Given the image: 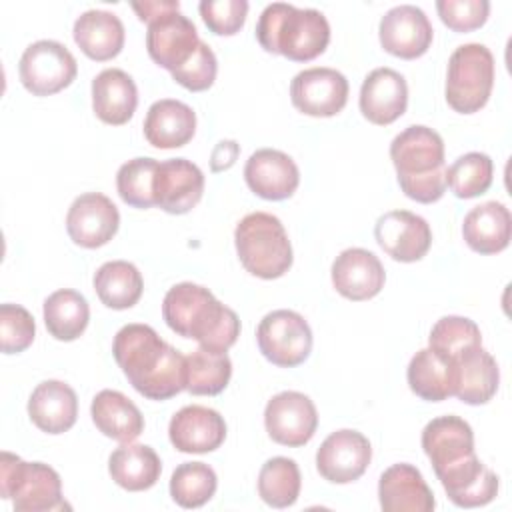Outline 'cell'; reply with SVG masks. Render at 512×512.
I'll list each match as a JSON object with an SVG mask.
<instances>
[{
    "label": "cell",
    "instance_id": "1",
    "mask_svg": "<svg viewBox=\"0 0 512 512\" xmlns=\"http://www.w3.org/2000/svg\"><path fill=\"white\" fill-rule=\"evenodd\" d=\"M112 354L132 388L148 400H168L186 390V356L164 342L148 324L122 326Z\"/></svg>",
    "mask_w": 512,
    "mask_h": 512
},
{
    "label": "cell",
    "instance_id": "2",
    "mask_svg": "<svg viewBox=\"0 0 512 512\" xmlns=\"http://www.w3.org/2000/svg\"><path fill=\"white\" fill-rule=\"evenodd\" d=\"M162 316L172 332L196 340L208 352L224 354L240 336L236 312L194 282L174 284L166 292Z\"/></svg>",
    "mask_w": 512,
    "mask_h": 512
},
{
    "label": "cell",
    "instance_id": "3",
    "mask_svg": "<svg viewBox=\"0 0 512 512\" xmlns=\"http://www.w3.org/2000/svg\"><path fill=\"white\" fill-rule=\"evenodd\" d=\"M390 158L402 192L420 204L438 202L446 192L442 136L422 124H412L390 142Z\"/></svg>",
    "mask_w": 512,
    "mask_h": 512
},
{
    "label": "cell",
    "instance_id": "4",
    "mask_svg": "<svg viewBox=\"0 0 512 512\" xmlns=\"http://www.w3.org/2000/svg\"><path fill=\"white\" fill-rule=\"evenodd\" d=\"M256 40L266 52L282 54L294 62H308L326 50L330 24L320 10L274 2L258 18Z\"/></svg>",
    "mask_w": 512,
    "mask_h": 512
},
{
    "label": "cell",
    "instance_id": "5",
    "mask_svg": "<svg viewBox=\"0 0 512 512\" xmlns=\"http://www.w3.org/2000/svg\"><path fill=\"white\" fill-rule=\"evenodd\" d=\"M234 244L246 272L262 280L284 276L294 260L284 224L268 212L246 214L234 230Z\"/></svg>",
    "mask_w": 512,
    "mask_h": 512
},
{
    "label": "cell",
    "instance_id": "6",
    "mask_svg": "<svg viewBox=\"0 0 512 512\" xmlns=\"http://www.w3.org/2000/svg\"><path fill=\"white\" fill-rule=\"evenodd\" d=\"M0 496L18 512L62 510V480L44 462H24L12 452L0 454Z\"/></svg>",
    "mask_w": 512,
    "mask_h": 512
},
{
    "label": "cell",
    "instance_id": "7",
    "mask_svg": "<svg viewBox=\"0 0 512 512\" xmlns=\"http://www.w3.org/2000/svg\"><path fill=\"white\" fill-rule=\"evenodd\" d=\"M494 86V56L478 42L458 46L448 60L446 102L454 112L474 114L486 106Z\"/></svg>",
    "mask_w": 512,
    "mask_h": 512
},
{
    "label": "cell",
    "instance_id": "8",
    "mask_svg": "<svg viewBox=\"0 0 512 512\" xmlns=\"http://www.w3.org/2000/svg\"><path fill=\"white\" fill-rule=\"evenodd\" d=\"M256 340L262 356L280 368L302 364L312 350V330L308 322L298 312L286 308L272 310L260 320Z\"/></svg>",
    "mask_w": 512,
    "mask_h": 512
},
{
    "label": "cell",
    "instance_id": "9",
    "mask_svg": "<svg viewBox=\"0 0 512 512\" xmlns=\"http://www.w3.org/2000/svg\"><path fill=\"white\" fill-rule=\"evenodd\" d=\"M76 72V58L56 40L32 42L18 62L20 82L34 96H52L64 90L72 84Z\"/></svg>",
    "mask_w": 512,
    "mask_h": 512
},
{
    "label": "cell",
    "instance_id": "10",
    "mask_svg": "<svg viewBox=\"0 0 512 512\" xmlns=\"http://www.w3.org/2000/svg\"><path fill=\"white\" fill-rule=\"evenodd\" d=\"M264 426L276 444L298 448L312 440L318 428V412L306 394L284 390L268 400L264 408Z\"/></svg>",
    "mask_w": 512,
    "mask_h": 512
},
{
    "label": "cell",
    "instance_id": "11",
    "mask_svg": "<svg viewBox=\"0 0 512 512\" xmlns=\"http://www.w3.org/2000/svg\"><path fill=\"white\" fill-rule=\"evenodd\" d=\"M348 80L326 66L306 68L290 82V100L296 110L316 118L336 116L348 102Z\"/></svg>",
    "mask_w": 512,
    "mask_h": 512
},
{
    "label": "cell",
    "instance_id": "12",
    "mask_svg": "<svg viewBox=\"0 0 512 512\" xmlns=\"http://www.w3.org/2000/svg\"><path fill=\"white\" fill-rule=\"evenodd\" d=\"M200 44L198 30L180 8H172L148 22L146 50L148 56L166 70H176L190 60Z\"/></svg>",
    "mask_w": 512,
    "mask_h": 512
},
{
    "label": "cell",
    "instance_id": "13",
    "mask_svg": "<svg viewBox=\"0 0 512 512\" xmlns=\"http://www.w3.org/2000/svg\"><path fill=\"white\" fill-rule=\"evenodd\" d=\"M372 460L368 438L350 428L332 432L316 452V468L320 476L332 484H348L358 480Z\"/></svg>",
    "mask_w": 512,
    "mask_h": 512
},
{
    "label": "cell",
    "instance_id": "14",
    "mask_svg": "<svg viewBox=\"0 0 512 512\" xmlns=\"http://www.w3.org/2000/svg\"><path fill=\"white\" fill-rule=\"evenodd\" d=\"M120 226V212L114 202L100 192L80 194L68 208L66 230L74 244L100 248L108 244Z\"/></svg>",
    "mask_w": 512,
    "mask_h": 512
},
{
    "label": "cell",
    "instance_id": "15",
    "mask_svg": "<svg viewBox=\"0 0 512 512\" xmlns=\"http://www.w3.org/2000/svg\"><path fill=\"white\" fill-rule=\"evenodd\" d=\"M382 48L398 58L414 60L432 44V24L422 8L414 4H400L390 8L378 26Z\"/></svg>",
    "mask_w": 512,
    "mask_h": 512
},
{
    "label": "cell",
    "instance_id": "16",
    "mask_svg": "<svg viewBox=\"0 0 512 512\" xmlns=\"http://www.w3.org/2000/svg\"><path fill=\"white\" fill-rule=\"evenodd\" d=\"M378 246L398 262H418L432 244L430 224L410 210H390L376 220Z\"/></svg>",
    "mask_w": 512,
    "mask_h": 512
},
{
    "label": "cell",
    "instance_id": "17",
    "mask_svg": "<svg viewBox=\"0 0 512 512\" xmlns=\"http://www.w3.org/2000/svg\"><path fill=\"white\" fill-rule=\"evenodd\" d=\"M204 194L202 170L186 158H170L158 164L154 178V204L168 214L190 212Z\"/></svg>",
    "mask_w": 512,
    "mask_h": 512
},
{
    "label": "cell",
    "instance_id": "18",
    "mask_svg": "<svg viewBox=\"0 0 512 512\" xmlns=\"http://www.w3.org/2000/svg\"><path fill=\"white\" fill-rule=\"evenodd\" d=\"M168 438L178 452H214L226 438V422L220 412L208 406L190 404L172 416L168 424Z\"/></svg>",
    "mask_w": 512,
    "mask_h": 512
},
{
    "label": "cell",
    "instance_id": "19",
    "mask_svg": "<svg viewBox=\"0 0 512 512\" xmlns=\"http://www.w3.org/2000/svg\"><path fill=\"white\" fill-rule=\"evenodd\" d=\"M244 180L264 200H286L300 184V170L286 152L260 148L246 160Z\"/></svg>",
    "mask_w": 512,
    "mask_h": 512
},
{
    "label": "cell",
    "instance_id": "20",
    "mask_svg": "<svg viewBox=\"0 0 512 512\" xmlns=\"http://www.w3.org/2000/svg\"><path fill=\"white\" fill-rule=\"evenodd\" d=\"M332 284L348 300L362 302L374 298L386 280L378 256L366 248H346L332 262Z\"/></svg>",
    "mask_w": 512,
    "mask_h": 512
},
{
    "label": "cell",
    "instance_id": "21",
    "mask_svg": "<svg viewBox=\"0 0 512 512\" xmlns=\"http://www.w3.org/2000/svg\"><path fill=\"white\" fill-rule=\"evenodd\" d=\"M422 448L434 474H440L474 456V432L460 416H438L422 430Z\"/></svg>",
    "mask_w": 512,
    "mask_h": 512
},
{
    "label": "cell",
    "instance_id": "22",
    "mask_svg": "<svg viewBox=\"0 0 512 512\" xmlns=\"http://www.w3.org/2000/svg\"><path fill=\"white\" fill-rule=\"evenodd\" d=\"M360 112L378 126L398 120L408 106V84L392 68H374L360 88Z\"/></svg>",
    "mask_w": 512,
    "mask_h": 512
},
{
    "label": "cell",
    "instance_id": "23",
    "mask_svg": "<svg viewBox=\"0 0 512 512\" xmlns=\"http://www.w3.org/2000/svg\"><path fill=\"white\" fill-rule=\"evenodd\" d=\"M380 508L384 512H432L436 500L420 470L412 464H392L378 482Z\"/></svg>",
    "mask_w": 512,
    "mask_h": 512
},
{
    "label": "cell",
    "instance_id": "24",
    "mask_svg": "<svg viewBox=\"0 0 512 512\" xmlns=\"http://www.w3.org/2000/svg\"><path fill=\"white\" fill-rule=\"evenodd\" d=\"M446 496L460 508H478L490 504L500 488L496 472H492L474 454L464 462L436 474Z\"/></svg>",
    "mask_w": 512,
    "mask_h": 512
},
{
    "label": "cell",
    "instance_id": "25",
    "mask_svg": "<svg viewBox=\"0 0 512 512\" xmlns=\"http://www.w3.org/2000/svg\"><path fill=\"white\" fill-rule=\"evenodd\" d=\"M28 416L46 434L68 432L78 418L76 392L66 382L44 380L28 398Z\"/></svg>",
    "mask_w": 512,
    "mask_h": 512
},
{
    "label": "cell",
    "instance_id": "26",
    "mask_svg": "<svg viewBox=\"0 0 512 512\" xmlns=\"http://www.w3.org/2000/svg\"><path fill=\"white\" fill-rule=\"evenodd\" d=\"M136 106L138 88L128 72L106 68L92 80V108L104 124H126L134 116Z\"/></svg>",
    "mask_w": 512,
    "mask_h": 512
},
{
    "label": "cell",
    "instance_id": "27",
    "mask_svg": "<svg viewBox=\"0 0 512 512\" xmlns=\"http://www.w3.org/2000/svg\"><path fill=\"white\" fill-rule=\"evenodd\" d=\"M196 132L194 110L174 98L156 100L144 118V138L154 148H180L192 140Z\"/></svg>",
    "mask_w": 512,
    "mask_h": 512
},
{
    "label": "cell",
    "instance_id": "28",
    "mask_svg": "<svg viewBox=\"0 0 512 512\" xmlns=\"http://www.w3.org/2000/svg\"><path fill=\"white\" fill-rule=\"evenodd\" d=\"M512 218L502 202L490 200L474 206L462 222V236L478 254H498L510 244Z\"/></svg>",
    "mask_w": 512,
    "mask_h": 512
},
{
    "label": "cell",
    "instance_id": "29",
    "mask_svg": "<svg viewBox=\"0 0 512 512\" xmlns=\"http://www.w3.org/2000/svg\"><path fill=\"white\" fill-rule=\"evenodd\" d=\"M78 48L96 62L112 60L124 48V24L106 10H86L74 22L72 30Z\"/></svg>",
    "mask_w": 512,
    "mask_h": 512
},
{
    "label": "cell",
    "instance_id": "30",
    "mask_svg": "<svg viewBox=\"0 0 512 512\" xmlns=\"http://www.w3.org/2000/svg\"><path fill=\"white\" fill-rule=\"evenodd\" d=\"M90 416L104 436L122 444L136 440L144 432L142 412L118 390H100L90 404Z\"/></svg>",
    "mask_w": 512,
    "mask_h": 512
},
{
    "label": "cell",
    "instance_id": "31",
    "mask_svg": "<svg viewBox=\"0 0 512 512\" xmlns=\"http://www.w3.org/2000/svg\"><path fill=\"white\" fill-rule=\"evenodd\" d=\"M410 390L428 402H442L454 396L456 364L430 348L418 350L406 370Z\"/></svg>",
    "mask_w": 512,
    "mask_h": 512
},
{
    "label": "cell",
    "instance_id": "32",
    "mask_svg": "<svg viewBox=\"0 0 512 512\" xmlns=\"http://www.w3.org/2000/svg\"><path fill=\"white\" fill-rule=\"evenodd\" d=\"M108 472L120 488L130 492H142L158 482L162 462L154 448L146 444L124 442L110 454Z\"/></svg>",
    "mask_w": 512,
    "mask_h": 512
},
{
    "label": "cell",
    "instance_id": "33",
    "mask_svg": "<svg viewBox=\"0 0 512 512\" xmlns=\"http://www.w3.org/2000/svg\"><path fill=\"white\" fill-rule=\"evenodd\" d=\"M500 370L490 352L482 346L456 362L454 396L464 404H486L498 390Z\"/></svg>",
    "mask_w": 512,
    "mask_h": 512
},
{
    "label": "cell",
    "instance_id": "34",
    "mask_svg": "<svg viewBox=\"0 0 512 512\" xmlns=\"http://www.w3.org/2000/svg\"><path fill=\"white\" fill-rule=\"evenodd\" d=\"M94 290L100 302L112 310L132 308L144 290L140 270L126 260L104 262L94 274Z\"/></svg>",
    "mask_w": 512,
    "mask_h": 512
},
{
    "label": "cell",
    "instance_id": "35",
    "mask_svg": "<svg viewBox=\"0 0 512 512\" xmlns=\"http://www.w3.org/2000/svg\"><path fill=\"white\" fill-rule=\"evenodd\" d=\"M90 320L86 298L70 288L52 292L44 300V324L60 342H72L84 334Z\"/></svg>",
    "mask_w": 512,
    "mask_h": 512
},
{
    "label": "cell",
    "instance_id": "36",
    "mask_svg": "<svg viewBox=\"0 0 512 512\" xmlns=\"http://www.w3.org/2000/svg\"><path fill=\"white\" fill-rule=\"evenodd\" d=\"M480 346L482 334L478 324L464 316H442L428 336V348L454 364Z\"/></svg>",
    "mask_w": 512,
    "mask_h": 512
},
{
    "label": "cell",
    "instance_id": "37",
    "mask_svg": "<svg viewBox=\"0 0 512 512\" xmlns=\"http://www.w3.org/2000/svg\"><path fill=\"white\" fill-rule=\"evenodd\" d=\"M302 476L292 458L274 456L266 460L258 474V494L272 508H288L300 496Z\"/></svg>",
    "mask_w": 512,
    "mask_h": 512
},
{
    "label": "cell",
    "instance_id": "38",
    "mask_svg": "<svg viewBox=\"0 0 512 512\" xmlns=\"http://www.w3.org/2000/svg\"><path fill=\"white\" fill-rule=\"evenodd\" d=\"M232 376V362L228 354L208 352L198 348L186 356V390L196 396L220 394Z\"/></svg>",
    "mask_w": 512,
    "mask_h": 512
},
{
    "label": "cell",
    "instance_id": "39",
    "mask_svg": "<svg viewBox=\"0 0 512 512\" xmlns=\"http://www.w3.org/2000/svg\"><path fill=\"white\" fill-rule=\"evenodd\" d=\"M216 472L204 462H182L170 478V496L182 508H200L216 492Z\"/></svg>",
    "mask_w": 512,
    "mask_h": 512
},
{
    "label": "cell",
    "instance_id": "40",
    "mask_svg": "<svg viewBox=\"0 0 512 512\" xmlns=\"http://www.w3.org/2000/svg\"><path fill=\"white\" fill-rule=\"evenodd\" d=\"M494 164L484 152H468L456 158L446 168V186L458 198H476L484 194L492 184Z\"/></svg>",
    "mask_w": 512,
    "mask_h": 512
},
{
    "label": "cell",
    "instance_id": "41",
    "mask_svg": "<svg viewBox=\"0 0 512 512\" xmlns=\"http://www.w3.org/2000/svg\"><path fill=\"white\" fill-rule=\"evenodd\" d=\"M158 160L154 158H132L118 168L116 190L128 206L152 208L154 204V178L158 170Z\"/></svg>",
    "mask_w": 512,
    "mask_h": 512
},
{
    "label": "cell",
    "instance_id": "42",
    "mask_svg": "<svg viewBox=\"0 0 512 512\" xmlns=\"http://www.w3.org/2000/svg\"><path fill=\"white\" fill-rule=\"evenodd\" d=\"M36 336L32 314L20 304L0 306V348L4 354L24 352Z\"/></svg>",
    "mask_w": 512,
    "mask_h": 512
},
{
    "label": "cell",
    "instance_id": "43",
    "mask_svg": "<svg viewBox=\"0 0 512 512\" xmlns=\"http://www.w3.org/2000/svg\"><path fill=\"white\" fill-rule=\"evenodd\" d=\"M200 16L210 32L218 36H232L240 32L246 22L248 2L246 0H202L198 4Z\"/></svg>",
    "mask_w": 512,
    "mask_h": 512
},
{
    "label": "cell",
    "instance_id": "44",
    "mask_svg": "<svg viewBox=\"0 0 512 512\" xmlns=\"http://www.w3.org/2000/svg\"><path fill=\"white\" fill-rule=\"evenodd\" d=\"M216 72H218L216 56H214L212 48L200 40V44H198L196 52L190 56V60L186 64H182L180 68L172 70L170 74H172L174 82H178L186 90L202 92L214 84Z\"/></svg>",
    "mask_w": 512,
    "mask_h": 512
},
{
    "label": "cell",
    "instance_id": "45",
    "mask_svg": "<svg viewBox=\"0 0 512 512\" xmlns=\"http://www.w3.org/2000/svg\"><path fill=\"white\" fill-rule=\"evenodd\" d=\"M440 20L454 32H472L480 28L490 14L488 0H438Z\"/></svg>",
    "mask_w": 512,
    "mask_h": 512
},
{
    "label": "cell",
    "instance_id": "46",
    "mask_svg": "<svg viewBox=\"0 0 512 512\" xmlns=\"http://www.w3.org/2000/svg\"><path fill=\"white\" fill-rule=\"evenodd\" d=\"M238 154H240V146H238L236 140L218 142L216 148L212 150V156H210V170L212 172L228 170L230 166H234Z\"/></svg>",
    "mask_w": 512,
    "mask_h": 512
},
{
    "label": "cell",
    "instance_id": "47",
    "mask_svg": "<svg viewBox=\"0 0 512 512\" xmlns=\"http://www.w3.org/2000/svg\"><path fill=\"white\" fill-rule=\"evenodd\" d=\"M172 8H180V4L176 0H144V2H134L132 10L138 14V18L142 22H150L156 16L172 10Z\"/></svg>",
    "mask_w": 512,
    "mask_h": 512
}]
</instances>
